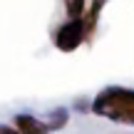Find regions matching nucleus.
<instances>
[{
  "label": "nucleus",
  "instance_id": "nucleus-2",
  "mask_svg": "<svg viewBox=\"0 0 134 134\" xmlns=\"http://www.w3.org/2000/svg\"><path fill=\"white\" fill-rule=\"evenodd\" d=\"M85 40H87V32H85V23H82V18H70L65 25H60V27L52 32L55 47L62 50V52H75Z\"/></svg>",
  "mask_w": 134,
  "mask_h": 134
},
{
  "label": "nucleus",
  "instance_id": "nucleus-4",
  "mask_svg": "<svg viewBox=\"0 0 134 134\" xmlns=\"http://www.w3.org/2000/svg\"><path fill=\"white\" fill-rule=\"evenodd\" d=\"M104 3H107V0H92L90 10L82 15V23H85L87 40H90L92 35H94V30H97V20H99V13H102V8H104Z\"/></svg>",
  "mask_w": 134,
  "mask_h": 134
},
{
  "label": "nucleus",
  "instance_id": "nucleus-3",
  "mask_svg": "<svg viewBox=\"0 0 134 134\" xmlns=\"http://www.w3.org/2000/svg\"><path fill=\"white\" fill-rule=\"evenodd\" d=\"M15 129H18L20 134H45L50 127L42 124V122H37L30 114H18L15 117Z\"/></svg>",
  "mask_w": 134,
  "mask_h": 134
},
{
  "label": "nucleus",
  "instance_id": "nucleus-5",
  "mask_svg": "<svg viewBox=\"0 0 134 134\" xmlns=\"http://www.w3.org/2000/svg\"><path fill=\"white\" fill-rule=\"evenodd\" d=\"M87 8V0H65V13L67 18H82Z\"/></svg>",
  "mask_w": 134,
  "mask_h": 134
},
{
  "label": "nucleus",
  "instance_id": "nucleus-1",
  "mask_svg": "<svg viewBox=\"0 0 134 134\" xmlns=\"http://www.w3.org/2000/svg\"><path fill=\"white\" fill-rule=\"evenodd\" d=\"M92 112L104 117V119L134 127V90H127V87L102 90L92 102Z\"/></svg>",
  "mask_w": 134,
  "mask_h": 134
}]
</instances>
